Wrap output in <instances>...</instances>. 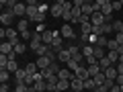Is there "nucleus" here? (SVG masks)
<instances>
[{
	"mask_svg": "<svg viewBox=\"0 0 123 92\" xmlns=\"http://www.w3.org/2000/svg\"><path fill=\"white\" fill-rule=\"evenodd\" d=\"M97 92H103V90H97Z\"/></svg>",
	"mask_w": 123,
	"mask_h": 92,
	"instance_id": "50",
	"label": "nucleus"
},
{
	"mask_svg": "<svg viewBox=\"0 0 123 92\" xmlns=\"http://www.w3.org/2000/svg\"><path fill=\"white\" fill-rule=\"evenodd\" d=\"M51 49L55 53H60L62 49H64V37L60 35V31H55V39H53V43H51Z\"/></svg>",
	"mask_w": 123,
	"mask_h": 92,
	"instance_id": "5",
	"label": "nucleus"
},
{
	"mask_svg": "<svg viewBox=\"0 0 123 92\" xmlns=\"http://www.w3.org/2000/svg\"><path fill=\"white\" fill-rule=\"evenodd\" d=\"M123 8V0H115L113 2V10H121Z\"/></svg>",
	"mask_w": 123,
	"mask_h": 92,
	"instance_id": "41",
	"label": "nucleus"
},
{
	"mask_svg": "<svg viewBox=\"0 0 123 92\" xmlns=\"http://www.w3.org/2000/svg\"><path fill=\"white\" fill-rule=\"evenodd\" d=\"M74 76H76V78H78V80H82V82H86V80L90 78V74H88V68L84 66V63H82V66H80L78 70L74 72Z\"/></svg>",
	"mask_w": 123,
	"mask_h": 92,
	"instance_id": "6",
	"label": "nucleus"
},
{
	"mask_svg": "<svg viewBox=\"0 0 123 92\" xmlns=\"http://www.w3.org/2000/svg\"><path fill=\"white\" fill-rule=\"evenodd\" d=\"M105 55H107V53L103 51V47H97V45H94V57H97V59H103Z\"/></svg>",
	"mask_w": 123,
	"mask_h": 92,
	"instance_id": "35",
	"label": "nucleus"
},
{
	"mask_svg": "<svg viewBox=\"0 0 123 92\" xmlns=\"http://www.w3.org/2000/svg\"><path fill=\"white\" fill-rule=\"evenodd\" d=\"M82 14H84V17H92V14H94V6H92V2H86V0H84Z\"/></svg>",
	"mask_w": 123,
	"mask_h": 92,
	"instance_id": "13",
	"label": "nucleus"
},
{
	"mask_svg": "<svg viewBox=\"0 0 123 92\" xmlns=\"http://www.w3.org/2000/svg\"><path fill=\"white\" fill-rule=\"evenodd\" d=\"M0 92H10V86H8V82H6V84H0Z\"/></svg>",
	"mask_w": 123,
	"mask_h": 92,
	"instance_id": "42",
	"label": "nucleus"
},
{
	"mask_svg": "<svg viewBox=\"0 0 123 92\" xmlns=\"http://www.w3.org/2000/svg\"><path fill=\"white\" fill-rule=\"evenodd\" d=\"M107 57H109L111 63H117V61H119V53L117 51H109V53H107Z\"/></svg>",
	"mask_w": 123,
	"mask_h": 92,
	"instance_id": "33",
	"label": "nucleus"
},
{
	"mask_svg": "<svg viewBox=\"0 0 123 92\" xmlns=\"http://www.w3.org/2000/svg\"><path fill=\"white\" fill-rule=\"evenodd\" d=\"M33 86H35L37 92H47V84H45V80H39V82H35Z\"/></svg>",
	"mask_w": 123,
	"mask_h": 92,
	"instance_id": "25",
	"label": "nucleus"
},
{
	"mask_svg": "<svg viewBox=\"0 0 123 92\" xmlns=\"http://www.w3.org/2000/svg\"><path fill=\"white\" fill-rule=\"evenodd\" d=\"M25 78H27V70H25V68H21L18 72H14V80H17V84L25 82Z\"/></svg>",
	"mask_w": 123,
	"mask_h": 92,
	"instance_id": "19",
	"label": "nucleus"
},
{
	"mask_svg": "<svg viewBox=\"0 0 123 92\" xmlns=\"http://www.w3.org/2000/svg\"><path fill=\"white\" fill-rule=\"evenodd\" d=\"M25 49H27V45L23 43V41L14 45V53H17V55H23V53H25Z\"/></svg>",
	"mask_w": 123,
	"mask_h": 92,
	"instance_id": "29",
	"label": "nucleus"
},
{
	"mask_svg": "<svg viewBox=\"0 0 123 92\" xmlns=\"http://www.w3.org/2000/svg\"><path fill=\"white\" fill-rule=\"evenodd\" d=\"M101 66H98V63H94V66H88V74H90V78H94V76L97 74H101Z\"/></svg>",
	"mask_w": 123,
	"mask_h": 92,
	"instance_id": "23",
	"label": "nucleus"
},
{
	"mask_svg": "<svg viewBox=\"0 0 123 92\" xmlns=\"http://www.w3.org/2000/svg\"><path fill=\"white\" fill-rule=\"evenodd\" d=\"M97 82H94V80H92V78H88L86 80V82H84V90H86V92H90V90H97Z\"/></svg>",
	"mask_w": 123,
	"mask_h": 92,
	"instance_id": "20",
	"label": "nucleus"
},
{
	"mask_svg": "<svg viewBox=\"0 0 123 92\" xmlns=\"http://www.w3.org/2000/svg\"><path fill=\"white\" fill-rule=\"evenodd\" d=\"M14 92H29V86H27L25 82H21V84L14 86Z\"/></svg>",
	"mask_w": 123,
	"mask_h": 92,
	"instance_id": "36",
	"label": "nucleus"
},
{
	"mask_svg": "<svg viewBox=\"0 0 123 92\" xmlns=\"http://www.w3.org/2000/svg\"><path fill=\"white\" fill-rule=\"evenodd\" d=\"M70 59H72V55H70V51H68V49H62V51L57 53V61H64V63H68Z\"/></svg>",
	"mask_w": 123,
	"mask_h": 92,
	"instance_id": "14",
	"label": "nucleus"
},
{
	"mask_svg": "<svg viewBox=\"0 0 123 92\" xmlns=\"http://www.w3.org/2000/svg\"><path fill=\"white\" fill-rule=\"evenodd\" d=\"M115 84H117V86H123V74H119V76H117V80H115Z\"/></svg>",
	"mask_w": 123,
	"mask_h": 92,
	"instance_id": "44",
	"label": "nucleus"
},
{
	"mask_svg": "<svg viewBox=\"0 0 123 92\" xmlns=\"http://www.w3.org/2000/svg\"><path fill=\"white\" fill-rule=\"evenodd\" d=\"M10 80V72H6V70H0V82L2 84H6Z\"/></svg>",
	"mask_w": 123,
	"mask_h": 92,
	"instance_id": "32",
	"label": "nucleus"
},
{
	"mask_svg": "<svg viewBox=\"0 0 123 92\" xmlns=\"http://www.w3.org/2000/svg\"><path fill=\"white\" fill-rule=\"evenodd\" d=\"M27 4V18H29L31 23H35L37 14H39V4H37L35 0H29V2H25Z\"/></svg>",
	"mask_w": 123,
	"mask_h": 92,
	"instance_id": "1",
	"label": "nucleus"
},
{
	"mask_svg": "<svg viewBox=\"0 0 123 92\" xmlns=\"http://www.w3.org/2000/svg\"><path fill=\"white\" fill-rule=\"evenodd\" d=\"M64 4H66V0H55L51 4V10H49L51 17H62L64 14Z\"/></svg>",
	"mask_w": 123,
	"mask_h": 92,
	"instance_id": "2",
	"label": "nucleus"
},
{
	"mask_svg": "<svg viewBox=\"0 0 123 92\" xmlns=\"http://www.w3.org/2000/svg\"><path fill=\"white\" fill-rule=\"evenodd\" d=\"M117 72H119V74H123V66H121V63L117 66Z\"/></svg>",
	"mask_w": 123,
	"mask_h": 92,
	"instance_id": "45",
	"label": "nucleus"
},
{
	"mask_svg": "<svg viewBox=\"0 0 123 92\" xmlns=\"http://www.w3.org/2000/svg\"><path fill=\"white\" fill-rule=\"evenodd\" d=\"M35 63H37V68H39V70L41 72H43V70H47V68L49 66H51V61H49V57H37V61H35Z\"/></svg>",
	"mask_w": 123,
	"mask_h": 92,
	"instance_id": "10",
	"label": "nucleus"
},
{
	"mask_svg": "<svg viewBox=\"0 0 123 92\" xmlns=\"http://www.w3.org/2000/svg\"><path fill=\"white\" fill-rule=\"evenodd\" d=\"M113 31L115 33H123V21H113Z\"/></svg>",
	"mask_w": 123,
	"mask_h": 92,
	"instance_id": "31",
	"label": "nucleus"
},
{
	"mask_svg": "<svg viewBox=\"0 0 123 92\" xmlns=\"http://www.w3.org/2000/svg\"><path fill=\"white\" fill-rule=\"evenodd\" d=\"M17 4H18L17 0H2V2H0V6H2L4 10H14V6H17Z\"/></svg>",
	"mask_w": 123,
	"mask_h": 92,
	"instance_id": "16",
	"label": "nucleus"
},
{
	"mask_svg": "<svg viewBox=\"0 0 123 92\" xmlns=\"http://www.w3.org/2000/svg\"><path fill=\"white\" fill-rule=\"evenodd\" d=\"M53 92H60V90H53Z\"/></svg>",
	"mask_w": 123,
	"mask_h": 92,
	"instance_id": "49",
	"label": "nucleus"
},
{
	"mask_svg": "<svg viewBox=\"0 0 123 92\" xmlns=\"http://www.w3.org/2000/svg\"><path fill=\"white\" fill-rule=\"evenodd\" d=\"M119 88H121V92H123V86H119Z\"/></svg>",
	"mask_w": 123,
	"mask_h": 92,
	"instance_id": "47",
	"label": "nucleus"
},
{
	"mask_svg": "<svg viewBox=\"0 0 123 92\" xmlns=\"http://www.w3.org/2000/svg\"><path fill=\"white\" fill-rule=\"evenodd\" d=\"M25 70L29 72V74H37V70H39V68H37V63H35V61H29V63L25 66Z\"/></svg>",
	"mask_w": 123,
	"mask_h": 92,
	"instance_id": "27",
	"label": "nucleus"
},
{
	"mask_svg": "<svg viewBox=\"0 0 123 92\" xmlns=\"http://www.w3.org/2000/svg\"><path fill=\"white\" fill-rule=\"evenodd\" d=\"M53 39H55V31H45V33H43V45L51 47Z\"/></svg>",
	"mask_w": 123,
	"mask_h": 92,
	"instance_id": "11",
	"label": "nucleus"
},
{
	"mask_svg": "<svg viewBox=\"0 0 123 92\" xmlns=\"http://www.w3.org/2000/svg\"><path fill=\"white\" fill-rule=\"evenodd\" d=\"M68 51H70V55H76V53H80V47H78V43H72L70 47H68Z\"/></svg>",
	"mask_w": 123,
	"mask_h": 92,
	"instance_id": "38",
	"label": "nucleus"
},
{
	"mask_svg": "<svg viewBox=\"0 0 123 92\" xmlns=\"http://www.w3.org/2000/svg\"><path fill=\"white\" fill-rule=\"evenodd\" d=\"M57 78H60V80H70V82H72V80H74L76 76H74V72H70L68 68H62V70H60V74H57Z\"/></svg>",
	"mask_w": 123,
	"mask_h": 92,
	"instance_id": "8",
	"label": "nucleus"
},
{
	"mask_svg": "<svg viewBox=\"0 0 123 92\" xmlns=\"http://www.w3.org/2000/svg\"><path fill=\"white\" fill-rule=\"evenodd\" d=\"M70 90L72 92H82L84 90V82H82V80H78V78H74L70 82Z\"/></svg>",
	"mask_w": 123,
	"mask_h": 92,
	"instance_id": "9",
	"label": "nucleus"
},
{
	"mask_svg": "<svg viewBox=\"0 0 123 92\" xmlns=\"http://www.w3.org/2000/svg\"><path fill=\"white\" fill-rule=\"evenodd\" d=\"M21 68H18V63H17V59H12V61H8V66H6V72H18Z\"/></svg>",
	"mask_w": 123,
	"mask_h": 92,
	"instance_id": "26",
	"label": "nucleus"
},
{
	"mask_svg": "<svg viewBox=\"0 0 123 92\" xmlns=\"http://www.w3.org/2000/svg\"><path fill=\"white\" fill-rule=\"evenodd\" d=\"M25 39H33V31H23L21 33V41H25Z\"/></svg>",
	"mask_w": 123,
	"mask_h": 92,
	"instance_id": "39",
	"label": "nucleus"
},
{
	"mask_svg": "<svg viewBox=\"0 0 123 92\" xmlns=\"http://www.w3.org/2000/svg\"><path fill=\"white\" fill-rule=\"evenodd\" d=\"M12 18H14V12H12V10H2V14H0V23L4 25V29H10Z\"/></svg>",
	"mask_w": 123,
	"mask_h": 92,
	"instance_id": "3",
	"label": "nucleus"
},
{
	"mask_svg": "<svg viewBox=\"0 0 123 92\" xmlns=\"http://www.w3.org/2000/svg\"><path fill=\"white\" fill-rule=\"evenodd\" d=\"M60 35L64 37V39H76V33H74V29H72L70 23H66V25L60 29Z\"/></svg>",
	"mask_w": 123,
	"mask_h": 92,
	"instance_id": "4",
	"label": "nucleus"
},
{
	"mask_svg": "<svg viewBox=\"0 0 123 92\" xmlns=\"http://www.w3.org/2000/svg\"><path fill=\"white\" fill-rule=\"evenodd\" d=\"M107 43H109V39H107L105 35H103V37H98V39H97V47H107Z\"/></svg>",
	"mask_w": 123,
	"mask_h": 92,
	"instance_id": "37",
	"label": "nucleus"
},
{
	"mask_svg": "<svg viewBox=\"0 0 123 92\" xmlns=\"http://www.w3.org/2000/svg\"><path fill=\"white\" fill-rule=\"evenodd\" d=\"M62 18H64V21H68V23H72V10H64Z\"/></svg>",
	"mask_w": 123,
	"mask_h": 92,
	"instance_id": "40",
	"label": "nucleus"
},
{
	"mask_svg": "<svg viewBox=\"0 0 123 92\" xmlns=\"http://www.w3.org/2000/svg\"><path fill=\"white\" fill-rule=\"evenodd\" d=\"M45 31H47V29H45V25H37V29H35V33H41V35H43Z\"/></svg>",
	"mask_w": 123,
	"mask_h": 92,
	"instance_id": "43",
	"label": "nucleus"
},
{
	"mask_svg": "<svg viewBox=\"0 0 123 92\" xmlns=\"http://www.w3.org/2000/svg\"><path fill=\"white\" fill-rule=\"evenodd\" d=\"M80 51H82V55H84V57H90V55H94V45L84 43V47L80 49Z\"/></svg>",
	"mask_w": 123,
	"mask_h": 92,
	"instance_id": "18",
	"label": "nucleus"
},
{
	"mask_svg": "<svg viewBox=\"0 0 123 92\" xmlns=\"http://www.w3.org/2000/svg\"><path fill=\"white\" fill-rule=\"evenodd\" d=\"M109 33H113V23H105V25H103V35H109Z\"/></svg>",
	"mask_w": 123,
	"mask_h": 92,
	"instance_id": "34",
	"label": "nucleus"
},
{
	"mask_svg": "<svg viewBox=\"0 0 123 92\" xmlns=\"http://www.w3.org/2000/svg\"><path fill=\"white\" fill-rule=\"evenodd\" d=\"M70 92H72V90H70Z\"/></svg>",
	"mask_w": 123,
	"mask_h": 92,
	"instance_id": "51",
	"label": "nucleus"
},
{
	"mask_svg": "<svg viewBox=\"0 0 123 92\" xmlns=\"http://www.w3.org/2000/svg\"><path fill=\"white\" fill-rule=\"evenodd\" d=\"M29 23H31L29 18H21V21H18V25H17V27H18V33H23V31H29Z\"/></svg>",
	"mask_w": 123,
	"mask_h": 92,
	"instance_id": "21",
	"label": "nucleus"
},
{
	"mask_svg": "<svg viewBox=\"0 0 123 92\" xmlns=\"http://www.w3.org/2000/svg\"><path fill=\"white\" fill-rule=\"evenodd\" d=\"M90 92H97V90H90Z\"/></svg>",
	"mask_w": 123,
	"mask_h": 92,
	"instance_id": "48",
	"label": "nucleus"
},
{
	"mask_svg": "<svg viewBox=\"0 0 123 92\" xmlns=\"http://www.w3.org/2000/svg\"><path fill=\"white\" fill-rule=\"evenodd\" d=\"M12 51H14L12 43H8V41H2V45H0V53H2V55H10Z\"/></svg>",
	"mask_w": 123,
	"mask_h": 92,
	"instance_id": "12",
	"label": "nucleus"
},
{
	"mask_svg": "<svg viewBox=\"0 0 123 92\" xmlns=\"http://www.w3.org/2000/svg\"><path fill=\"white\" fill-rule=\"evenodd\" d=\"M107 49H109V51H117V49H119L117 39H109V43H107Z\"/></svg>",
	"mask_w": 123,
	"mask_h": 92,
	"instance_id": "30",
	"label": "nucleus"
},
{
	"mask_svg": "<svg viewBox=\"0 0 123 92\" xmlns=\"http://www.w3.org/2000/svg\"><path fill=\"white\" fill-rule=\"evenodd\" d=\"M98 66H101V70L105 72V70H109V68L113 66V63H111V61H109V57L105 55V57H103V59H98Z\"/></svg>",
	"mask_w": 123,
	"mask_h": 92,
	"instance_id": "22",
	"label": "nucleus"
},
{
	"mask_svg": "<svg viewBox=\"0 0 123 92\" xmlns=\"http://www.w3.org/2000/svg\"><path fill=\"white\" fill-rule=\"evenodd\" d=\"M55 90H60V92H70V80H60Z\"/></svg>",
	"mask_w": 123,
	"mask_h": 92,
	"instance_id": "17",
	"label": "nucleus"
},
{
	"mask_svg": "<svg viewBox=\"0 0 123 92\" xmlns=\"http://www.w3.org/2000/svg\"><path fill=\"white\" fill-rule=\"evenodd\" d=\"M119 63H121V66H123V55H119Z\"/></svg>",
	"mask_w": 123,
	"mask_h": 92,
	"instance_id": "46",
	"label": "nucleus"
},
{
	"mask_svg": "<svg viewBox=\"0 0 123 92\" xmlns=\"http://www.w3.org/2000/svg\"><path fill=\"white\" fill-rule=\"evenodd\" d=\"M105 76H107V80H117L119 72H117V68H115V66H111L109 70H105Z\"/></svg>",
	"mask_w": 123,
	"mask_h": 92,
	"instance_id": "15",
	"label": "nucleus"
},
{
	"mask_svg": "<svg viewBox=\"0 0 123 92\" xmlns=\"http://www.w3.org/2000/svg\"><path fill=\"white\" fill-rule=\"evenodd\" d=\"M12 12H14V17L25 18V17H27V4H25V2H18V4L14 6V10H12Z\"/></svg>",
	"mask_w": 123,
	"mask_h": 92,
	"instance_id": "7",
	"label": "nucleus"
},
{
	"mask_svg": "<svg viewBox=\"0 0 123 92\" xmlns=\"http://www.w3.org/2000/svg\"><path fill=\"white\" fill-rule=\"evenodd\" d=\"M92 80L97 82V86H103V84L107 82V76H105V72H101V74H97V76H94Z\"/></svg>",
	"mask_w": 123,
	"mask_h": 92,
	"instance_id": "24",
	"label": "nucleus"
},
{
	"mask_svg": "<svg viewBox=\"0 0 123 92\" xmlns=\"http://www.w3.org/2000/svg\"><path fill=\"white\" fill-rule=\"evenodd\" d=\"M80 29H82V35H90L92 33V23H84V25H80Z\"/></svg>",
	"mask_w": 123,
	"mask_h": 92,
	"instance_id": "28",
	"label": "nucleus"
}]
</instances>
